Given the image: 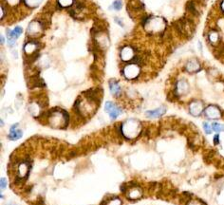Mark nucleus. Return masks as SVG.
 <instances>
[{
	"mask_svg": "<svg viewBox=\"0 0 224 205\" xmlns=\"http://www.w3.org/2000/svg\"><path fill=\"white\" fill-rule=\"evenodd\" d=\"M106 205H121V200L117 197H114V198H112V200H110L109 201H107Z\"/></svg>",
	"mask_w": 224,
	"mask_h": 205,
	"instance_id": "4468645a",
	"label": "nucleus"
},
{
	"mask_svg": "<svg viewBox=\"0 0 224 205\" xmlns=\"http://www.w3.org/2000/svg\"><path fill=\"white\" fill-rule=\"evenodd\" d=\"M112 8L115 10H121V8H122V1L121 0H115L112 5Z\"/></svg>",
	"mask_w": 224,
	"mask_h": 205,
	"instance_id": "dca6fc26",
	"label": "nucleus"
},
{
	"mask_svg": "<svg viewBox=\"0 0 224 205\" xmlns=\"http://www.w3.org/2000/svg\"><path fill=\"white\" fill-rule=\"evenodd\" d=\"M165 111H166V108L164 106H162V107H160L156 110L147 111L146 116L149 118H158V117H161V115H163V114L165 113Z\"/></svg>",
	"mask_w": 224,
	"mask_h": 205,
	"instance_id": "20e7f679",
	"label": "nucleus"
},
{
	"mask_svg": "<svg viewBox=\"0 0 224 205\" xmlns=\"http://www.w3.org/2000/svg\"><path fill=\"white\" fill-rule=\"evenodd\" d=\"M3 42H4V38H3V36H2V37H1V43L3 44Z\"/></svg>",
	"mask_w": 224,
	"mask_h": 205,
	"instance_id": "412c9836",
	"label": "nucleus"
},
{
	"mask_svg": "<svg viewBox=\"0 0 224 205\" xmlns=\"http://www.w3.org/2000/svg\"><path fill=\"white\" fill-rule=\"evenodd\" d=\"M212 129L215 131H224V124H219L217 123H214L212 124Z\"/></svg>",
	"mask_w": 224,
	"mask_h": 205,
	"instance_id": "9b49d317",
	"label": "nucleus"
},
{
	"mask_svg": "<svg viewBox=\"0 0 224 205\" xmlns=\"http://www.w3.org/2000/svg\"><path fill=\"white\" fill-rule=\"evenodd\" d=\"M143 195V191L141 189H133L131 190V195H127V197L130 198V200H137V198L141 197Z\"/></svg>",
	"mask_w": 224,
	"mask_h": 205,
	"instance_id": "6e6552de",
	"label": "nucleus"
},
{
	"mask_svg": "<svg viewBox=\"0 0 224 205\" xmlns=\"http://www.w3.org/2000/svg\"><path fill=\"white\" fill-rule=\"evenodd\" d=\"M190 111L193 115L198 116L199 113L201 112V106L198 104H192L191 107H190Z\"/></svg>",
	"mask_w": 224,
	"mask_h": 205,
	"instance_id": "1a4fd4ad",
	"label": "nucleus"
},
{
	"mask_svg": "<svg viewBox=\"0 0 224 205\" xmlns=\"http://www.w3.org/2000/svg\"><path fill=\"white\" fill-rule=\"evenodd\" d=\"M214 143L215 144H219V135H216L214 137Z\"/></svg>",
	"mask_w": 224,
	"mask_h": 205,
	"instance_id": "6ab92c4d",
	"label": "nucleus"
},
{
	"mask_svg": "<svg viewBox=\"0 0 224 205\" xmlns=\"http://www.w3.org/2000/svg\"><path fill=\"white\" fill-rule=\"evenodd\" d=\"M205 112H206V116L211 118V119H215V118L219 117V111L217 110V108H216L215 106H209Z\"/></svg>",
	"mask_w": 224,
	"mask_h": 205,
	"instance_id": "39448f33",
	"label": "nucleus"
},
{
	"mask_svg": "<svg viewBox=\"0 0 224 205\" xmlns=\"http://www.w3.org/2000/svg\"><path fill=\"white\" fill-rule=\"evenodd\" d=\"M203 128H204L205 132H206L207 134H211L212 130H213V129L211 128V125H210L208 123H204V124H203Z\"/></svg>",
	"mask_w": 224,
	"mask_h": 205,
	"instance_id": "f3484780",
	"label": "nucleus"
},
{
	"mask_svg": "<svg viewBox=\"0 0 224 205\" xmlns=\"http://www.w3.org/2000/svg\"><path fill=\"white\" fill-rule=\"evenodd\" d=\"M139 73H140V69L136 65H129L124 69V76L127 79H134L139 75Z\"/></svg>",
	"mask_w": 224,
	"mask_h": 205,
	"instance_id": "f03ea898",
	"label": "nucleus"
},
{
	"mask_svg": "<svg viewBox=\"0 0 224 205\" xmlns=\"http://www.w3.org/2000/svg\"><path fill=\"white\" fill-rule=\"evenodd\" d=\"M131 129H132V134L129 133V135H128L127 138H129V136H130V138L136 136L139 133V130L141 129V126H140V124H139L137 122H135V121H128V122H126L123 125V131H124V134L125 136H127L128 132Z\"/></svg>",
	"mask_w": 224,
	"mask_h": 205,
	"instance_id": "f257e3e1",
	"label": "nucleus"
},
{
	"mask_svg": "<svg viewBox=\"0 0 224 205\" xmlns=\"http://www.w3.org/2000/svg\"><path fill=\"white\" fill-rule=\"evenodd\" d=\"M109 87H110V90H111V92H112L113 95H115V96H119L120 95V93H121V87L118 85L117 82H110Z\"/></svg>",
	"mask_w": 224,
	"mask_h": 205,
	"instance_id": "0eeeda50",
	"label": "nucleus"
},
{
	"mask_svg": "<svg viewBox=\"0 0 224 205\" xmlns=\"http://www.w3.org/2000/svg\"><path fill=\"white\" fill-rule=\"evenodd\" d=\"M121 56H122L123 60H124V61H128V60H130L133 57L132 49L129 47H125L123 50V51L121 52Z\"/></svg>",
	"mask_w": 224,
	"mask_h": 205,
	"instance_id": "423d86ee",
	"label": "nucleus"
},
{
	"mask_svg": "<svg viewBox=\"0 0 224 205\" xmlns=\"http://www.w3.org/2000/svg\"><path fill=\"white\" fill-rule=\"evenodd\" d=\"M221 8H222V10L224 11V0H223V2L221 3Z\"/></svg>",
	"mask_w": 224,
	"mask_h": 205,
	"instance_id": "aec40b11",
	"label": "nucleus"
},
{
	"mask_svg": "<svg viewBox=\"0 0 224 205\" xmlns=\"http://www.w3.org/2000/svg\"><path fill=\"white\" fill-rule=\"evenodd\" d=\"M121 113H122V109H121L120 107L115 106L113 109L109 112V116H110L111 119H116Z\"/></svg>",
	"mask_w": 224,
	"mask_h": 205,
	"instance_id": "9d476101",
	"label": "nucleus"
},
{
	"mask_svg": "<svg viewBox=\"0 0 224 205\" xmlns=\"http://www.w3.org/2000/svg\"><path fill=\"white\" fill-rule=\"evenodd\" d=\"M115 106H115L112 102H106V106H105V110L107 111V112H110Z\"/></svg>",
	"mask_w": 224,
	"mask_h": 205,
	"instance_id": "ddd939ff",
	"label": "nucleus"
},
{
	"mask_svg": "<svg viewBox=\"0 0 224 205\" xmlns=\"http://www.w3.org/2000/svg\"><path fill=\"white\" fill-rule=\"evenodd\" d=\"M42 0H26L27 4L29 7H37Z\"/></svg>",
	"mask_w": 224,
	"mask_h": 205,
	"instance_id": "f8f14e48",
	"label": "nucleus"
},
{
	"mask_svg": "<svg viewBox=\"0 0 224 205\" xmlns=\"http://www.w3.org/2000/svg\"><path fill=\"white\" fill-rule=\"evenodd\" d=\"M58 3L63 7H68L72 4V0H58Z\"/></svg>",
	"mask_w": 224,
	"mask_h": 205,
	"instance_id": "2eb2a0df",
	"label": "nucleus"
},
{
	"mask_svg": "<svg viewBox=\"0 0 224 205\" xmlns=\"http://www.w3.org/2000/svg\"><path fill=\"white\" fill-rule=\"evenodd\" d=\"M18 124H14L13 126L11 127V131H10V135H9V138L11 139V140L13 141H15V140H18V139H20L23 135L22 131L19 130V129H16V126Z\"/></svg>",
	"mask_w": 224,
	"mask_h": 205,
	"instance_id": "7ed1b4c3",
	"label": "nucleus"
},
{
	"mask_svg": "<svg viewBox=\"0 0 224 205\" xmlns=\"http://www.w3.org/2000/svg\"><path fill=\"white\" fill-rule=\"evenodd\" d=\"M6 186H7V180H6V179L2 178L1 179V189H5Z\"/></svg>",
	"mask_w": 224,
	"mask_h": 205,
	"instance_id": "a211bd4d",
	"label": "nucleus"
}]
</instances>
